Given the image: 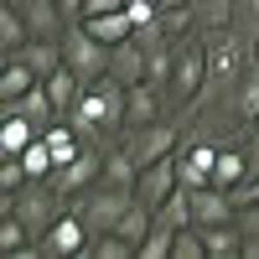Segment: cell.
Returning a JSON list of instances; mask_svg holds the SVG:
<instances>
[{"mask_svg": "<svg viewBox=\"0 0 259 259\" xmlns=\"http://www.w3.org/2000/svg\"><path fill=\"white\" fill-rule=\"evenodd\" d=\"M218 140L207 135H182L177 145V171H182V187H207L212 182V166H218Z\"/></svg>", "mask_w": 259, "mask_h": 259, "instance_id": "30bf717a", "label": "cell"}, {"mask_svg": "<svg viewBox=\"0 0 259 259\" xmlns=\"http://www.w3.org/2000/svg\"><path fill=\"white\" fill-rule=\"evenodd\" d=\"M192 16H197V31H223L239 21V0H192Z\"/></svg>", "mask_w": 259, "mask_h": 259, "instance_id": "7402d4cb", "label": "cell"}, {"mask_svg": "<svg viewBox=\"0 0 259 259\" xmlns=\"http://www.w3.org/2000/svg\"><path fill=\"white\" fill-rule=\"evenodd\" d=\"M182 187V171H177V156H161V161H150L140 166V177H135V197L150 202V207H161L171 192Z\"/></svg>", "mask_w": 259, "mask_h": 259, "instance_id": "8fae6325", "label": "cell"}, {"mask_svg": "<svg viewBox=\"0 0 259 259\" xmlns=\"http://www.w3.org/2000/svg\"><path fill=\"white\" fill-rule=\"evenodd\" d=\"M36 244H41V254H47V259H78V254H89L94 233H89V223H83L78 212H73V202H68V207H62V218L41 233Z\"/></svg>", "mask_w": 259, "mask_h": 259, "instance_id": "ba28073f", "label": "cell"}, {"mask_svg": "<svg viewBox=\"0 0 259 259\" xmlns=\"http://www.w3.org/2000/svg\"><path fill=\"white\" fill-rule=\"evenodd\" d=\"M244 182H249V150H244V145H223V150H218V166H212V187L239 192Z\"/></svg>", "mask_w": 259, "mask_h": 259, "instance_id": "ac0fdd59", "label": "cell"}, {"mask_svg": "<svg viewBox=\"0 0 259 259\" xmlns=\"http://www.w3.org/2000/svg\"><path fill=\"white\" fill-rule=\"evenodd\" d=\"M26 182H31V177H26V161H21V156H6V161H0V192H21Z\"/></svg>", "mask_w": 259, "mask_h": 259, "instance_id": "f546056e", "label": "cell"}, {"mask_svg": "<svg viewBox=\"0 0 259 259\" xmlns=\"http://www.w3.org/2000/svg\"><path fill=\"white\" fill-rule=\"evenodd\" d=\"M130 202H135V187L94 182L89 192H78V197H73V212L89 223V233H114V228H119V218L130 212Z\"/></svg>", "mask_w": 259, "mask_h": 259, "instance_id": "3957f363", "label": "cell"}, {"mask_svg": "<svg viewBox=\"0 0 259 259\" xmlns=\"http://www.w3.org/2000/svg\"><path fill=\"white\" fill-rule=\"evenodd\" d=\"M249 16H254V26H259V0H249Z\"/></svg>", "mask_w": 259, "mask_h": 259, "instance_id": "8d00e7d4", "label": "cell"}, {"mask_svg": "<svg viewBox=\"0 0 259 259\" xmlns=\"http://www.w3.org/2000/svg\"><path fill=\"white\" fill-rule=\"evenodd\" d=\"M26 41H31V26H26V16H21V6L16 0H0V52L16 57Z\"/></svg>", "mask_w": 259, "mask_h": 259, "instance_id": "ffe728a7", "label": "cell"}, {"mask_svg": "<svg viewBox=\"0 0 259 259\" xmlns=\"http://www.w3.org/2000/svg\"><path fill=\"white\" fill-rule=\"evenodd\" d=\"M202 41H207V83H202V94H197V104H192V109H202V104L233 94V83L244 78V68L259 57V52H254V41H249V36H239L233 26L207 31Z\"/></svg>", "mask_w": 259, "mask_h": 259, "instance_id": "7a4b0ae2", "label": "cell"}, {"mask_svg": "<svg viewBox=\"0 0 259 259\" xmlns=\"http://www.w3.org/2000/svg\"><path fill=\"white\" fill-rule=\"evenodd\" d=\"M83 26H89L104 47H119V41L135 36V16H130V11H109V16H89Z\"/></svg>", "mask_w": 259, "mask_h": 259, "instance_id": "44dd1931", "label": "cell"}, {"mask_svg": "<svg viewBox=\"0 0 259 259\" xmlns=\"http://www.w3.org/2000/svg\"><path fill=\"white\" fill-rule=\"evenodd\" d=\"M228 104H233V119H239V124H254V119H259V57L244 68V78L233 83Z\"/></svg>", "mask_w": 259, "mask_h": 259, "instance_id": "9a60e30c", "label": "cell"}, {"mask_svg": "<svg viewBox=\"0 0 259 259\" xmlns=\"http://www.w3.org/2000/svg\"><path fill=\"white\" fill-rule=\"evenodd\" d=\"M244 150H249V177H259V119L244 124Z\"/></svg>", "mask_w": 259, "mask_h": 259, "instance_id": "1f68e13d", "label": "cell"}, {"mask_svg": "<svg viewBox=\"0 0 259 259\" xmlns=\"http://www.w3.org/2000/svg\"><path fill=\"white\" fill-rule=\"evenodd\" d=\"M109 52H114V47H104V41L83 26V21H73V26L62 31V62H68L83 83H94V78L109 73Z\"/></svg>", "mask_w": 259, "mask_h": 259, "instance_id": "8992f818", "label": "cell"}, {"mask_svg": "<svg viewBox=\"0 0 259 259\" xmlns=\"http://www.w3.org/2000/svg\"><path fill=\"white\" fill-rule=\"evenodd\" d=\"M177 145H182V130L171 124V119L124 130V150L135 156V166H150V161H161V156H177Z\"/></svg>", "mask_w": 259, "mask_h": 259, "instance_id": "9c48e42d", "label": "cell"}, {"mask_svg": "<svg viewBox=\"0 0 259 259\" xmlns=\"http://www.w3.org/2000/svg\"><path fill=\"white\" fill-rule=\"evenodd\" d=\"M89 259H140V254H135V244H130L124 233H94Z\"/></svg>", "mask_w": 259, "mask_h": 259, "instance_id": "4316f807", "label": "cell"}, {"mask_svg": "<svg viewBox=\"0 0 259 259\" xmlns=\"http://www.w3.org/2000/svg\"><path fill=\"white\" fill-rule=\"evenodd\" d=\"M57 6H62V16H68V21H83V0H57Z\"/></svg>", "mask_w": 259, "mask_h": 259, "instance_id": "d590c367", "label": "cell"}, {"mask_svg": "<svg viewBox=\"0 0 259 259\" xmlns=\"http://www.w3.org/2000/svg\"><path fill=\"white\" fill-rule=\"evenodd\" d=\"M239 228L249 239H259V202H239Z\"/></svg>", "mask_w": 259, "mask_h": 259, "instance_id": "d6a6232c", "label": "cell"}, {"mask_svg": "<svg viewBox=\"0 0 259 259\" xmlns=\"http://www.w3.org/2000/svg\"><path fill=\"white\" fill-rule=\"evenodd\" d=\"M233 197H239V202H259V177H249L239 192H233Z\"/></svg>", "mask_w": 259, "mask_h": 259, "instance_id": "e575fe53", "label": "cell"}, {"mask_svg": "<svg viewBox=\"0 0 259 259\" xmlns=\"http://www.w3.org/2000/svg\"><path fill=\"white\" fill-rule=\"evenodd\" d=\"M62 207H68V197L52 187V177L47 182H26L21 192H11V212L31 228V239H41V233L62 218Z\"/></svg>", "mask_w": 259, "mask_h": 259, "instance_id": "5b68a950", "label": "cell"}, {"mask_svg": "<svg viewBox=\"0 0 259 259\" xmlns=\"http://www.w3.org/2000/svg\"><path fill=\"white\" fill-rule=\"evenodd\" d=\"M16 57L26 62L36 78H52V73L62 68V41H52V36H31V41H26V47H21Z\"/></svg>", "mask_w": 259, "mask_h": 259, "instance_id": "d6986e66", "label": "cell"}, {"mask_svg": "<svg viewBox=\"0 0 259 259\" xmlns=\"http://www.w3.org/2000/svg\"><path fill=\"white\" fill-rule=\"evenodd\" d=\"M104 150H109V145L89 140V145H83V150H78V156H73L68 166H57V171H52V187H57L68 202L78 197V192H89V187L104 177Z\"/></svg>", "mask_w": 259, "mask_h": 259, "instance_id": "52a82bcc", "label": "cell"}, {"mask_svg": "<svg viewBox=\"0 0 259 259\" xmlns=\"http://www.w3.org/2000/svg\"><path fill=\"white\" fill-rule=\"evenodd\" d=\"M171 244H177V228L150 223V233L140 239V259H171Z\"/></svg>", "mask_w": 259, "mask_h": 259, "instance_id": "83f0119b", "label": "cell"}, {"mask_svg": "<svg viewBox=\"0 0 259 259\" xmlns=\"http://www.w3.org/2000/svg\"><path fill=\"white\" fill-rule=\"evenodd\" d=\"M171 259H207V239H202V228H197V223H192V228H177Z\"/></svg>", "mask_w": 259, "mask_h": 259, "instance_id": "f1b7e54d", "label": "cell"}, {"mask_svg": "<svg viewBox=\"0 0 259 259\" xmlns=\"http://www.w3.org/2000/svg\"><path fill=\"white\" fill-rule=\"evenodd\" d=\"M166 119V89L161 83H130V99H124V130H140V124H156Z\"/></svg>", "mask_w": 259, "mask_h": 259, "instance_id": "7c38bea8", "label": "cell"}, {"mask_svg": "<svg viewBox=\"0 0 259 259\" xmlns=\"http://www.w3.org/2000/svg\"><path fill=\"white\" fill-rule=\"evenodd\" d=\"M202 239H207V259H239V254H244V228H239V223L202 228Z\"/></svg>", "mask_w": 259, "mask_h": 259, "instance_id": "cb8c5ba5", "label": "cell"}, {"mask_svg": "<svg viewBox=\"0 0 259 259\" xmlns=\"http://www.w3.org/2000/svg\"><path fill=\"white\" fill-rule=\"evenodd\" d=\"M41 135V130L26 119V114H16V109H0V156H21L31 140Z\"/></svg>", "mask_w": 259, "mask_h": 259, "instance_id": "2e32d148", "label": "cell"}, {"mask_svg": "<svg viewBox=\"0 0 259 259\" xmlns=\"http://www.w3.org/2000/svg\"><path fill=\"white\" fill-rule=\"evenodd\" d=\"M156 223L166 228H192V187H177L171 197L156 207Z\"/></svg>", "mask_w": 259, "mask_h": 259, "instance_id": "d4e9b609", "label": "cell"}, {"mask_svg": "<svg viewBox=\"0 0 259 259\" xmlns=\"http://www.w3.org/2000/svg\"><path fill=\"white\" fill-rule=\"evenodd\" d=\"M109 78H119V83H145V41H140V36L119 41V47L109 52Z\"/></svg>", "mask_w": 259, "mask_h": 259, "instance_id": "5bb4252c", "label": "cell"}, {"mask_svg": "<svg viewBox=\"0 0 259 259\" xmlns=\"http://www.w3.org/2000/svg\"><path fill=\"white\" fill-rule=\"evenodd\" d=\"M0 109H16V114H26L36 130H47L52 119H62L57 114V104H52V94H47V83H36V89H26V94H21L16 104H0Z\"/></svg>", "mask_w": 259, "mask_h": 259, "instance_id": "e0dca14e", "label": "cell"}, {"mask_svg": "<svg viewBox=\"0 0 259 259\" xmlns=\"http://www.w3.org/2000/svg\"><path fill=\"white\" fill-rule=\"evenodd\" d=\"M124 99H130V83H119V78H94V83H83V94H78V104L62 119H73V130L83 140H109V135H124Z\"/></svg>", "mask_w": 259, "mask_h": 259, "instance_id": "6da1fadb", "label": "cell"}, {"mask_svg": "<svg viewBox=\"0 0 259 259\" xmlns=\"http://www.w3.org/2000/svg\"><path fill=\"white\" fill-rule=\"evenodd\" d=\"M21 161H26V177L31 182H47L52 171H57V156H52V145H47V135H36L26 150H21Z\"/></svg>", "mask_w": 259, "mask_h": 259, "instance_id": "484cf974", "label": "cell"}, {"mask_svg": "<svg viewBox=\"0 0 259 259\" xmlns=\"http://www.w3.org/2000/svg\"><path fill=\"white\" fill-rule=\"evenodd\" d=\"M16 6H21V16H26L31 36H52V41H62V31L73 26V21L62 16L57 0H16Z\"/></svg>", "mask_w": 259, "mask_h": 259, "instance_id": "4fadbf2b", "label": "cell"}, {"mask_svg": "<svg viewBox=\"0 0 259 259\" xmlns=\"http://www.w3.org/2000/svg\"><path fill=\"white\" fill-rule=\"evenodd\" d=\"M202 83H207V41H202V31H192V36L177 41V68H171L166 99L182 104V109H192L197 94H202Z\"/></svg>", "mask_w": 259, "mask_h": 259, "instance_id": "277c9868", "label": "cell"}, {"mask_svg": "<svg viewBox=\"0 0 259 259\" xmlns=\"http://www.w3.org/2000/svg\"><path fill=\"white\" fill-rule=\"evenodd\" d=\"M109 11H124V0H83V21L89 16H109Z\"/></svg>", "mask_w": 259, "mask_h": 259, "instance_id": "836d02e7", "label": "cell"}, {"mask_svg": "<svg viewBox=\"0 0 259 259\" xmlns=\"http://www.w3.org/2000/svg\"><path fill=\"white\" fill-rule=\"evenodd\" d=\"M124 11L135 16V31H140V26H150V21L161 16V0H124Z\"/></svg>", "mask_w": 259, "mask_h": 259, "instance_id": "4dcf8cb0", "label": "cell"}, {"mask_svg": "<svg viewBox=\"0 0 259 259\" xmlns=\"http://www.w3.org/2000/svg\"><path fill=\"white\" fill-rule=\"evenodd\" d=\"M36 83H41V78H36L21 57H6V68H0V104H16L26 89H36Z\"/></svg>", "mask_w": 259, "mask_h": 259, "instance_id": "603a6c76", "label": "cell"}]
</instances>
